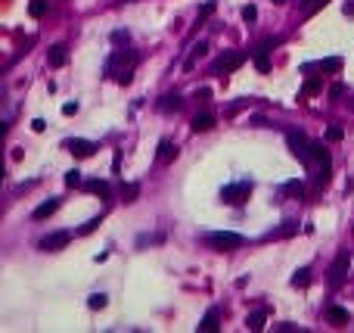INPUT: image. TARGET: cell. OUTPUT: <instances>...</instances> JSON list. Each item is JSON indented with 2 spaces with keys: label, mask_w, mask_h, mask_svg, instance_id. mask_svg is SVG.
Segmentation results:
<instances>
[{
  "label": "cell",
  "mask_w": 354,
  "mask_h": 333,
  "mask_svg": "<svg viewBox=\"0 0 354 333\" xmlns=\"http://www.w3.org/2000/svg\"><path fill=\"white\" fill-rule=\"evenodd\" d=\"M134 65H137V53L134 50H115L106 62V75H112L118 84H131L134 81Z\"/></svg>",
  "instance_id": "1"
},
{
  "label": "cell",
  "mask_w": 354,
  "mask_h": 333,
  "mask_svg": "<svg viewBox=\"0 0 354 333\" xmlns=\"http://www.w3.org/2000/svg\"><path fill=\"white\" fill-rule=\"evenodd\" d=\"M286 143H289V153L298 159V162H311L314 159V143L301 134V131H286Z\"/></svg>",
  "instance_id": "2"
},
{
  "label": "cell",
  "mask_w": 354,
  "mask_h": 333,
  "mask_svg": "<svg viewBox=\"0 0 354 333\" xmlns=\"http://www.w3.org/2000/svg\"><path fill=\"white\" fill-rule=\"evenodd\" d=\"M205 243H208L211 249H218V252H230V249H240L246 240H243L240 234H233V231H215V234L205 237Z\"/></svg>",
  "instance_id": "3"
},
{
  "label": "cell",
  "mask_w": 354,
  "mask_h": 333,
  "mask_svg": "<svg viewBox=\"0 0 354 333\" xmlns=\"http://www.w3.org/2000/svg\"><path fill=\"white\" fill-rule=\"evenodd\" d=\"M249 196H252V181H236V184H227L221 190V199L230 203V206H243Z\"/></svg>",
  "instance_id": "4"
},
{
  "label": "cell",
  "mask_w": 354,
  "mask_h": 333,
  "mask_svg": "<svg viewBox=\"0 0 354 333\" xmlns=\"http://www.w3.org/2000/svg\"><path fill=\"white\" fill-rule=\"evenodd\" d=\"M348 268H351V252L342 249V252L333 258V265H329V286H342L345 277H348Z\"/></svg>",
  "instance_id": "5"
},
{
  "label": "cell",
  "mask_w": 354,
  "mask_h": 333,
  "mask_svg": "<svg viewBox=\"0 0 354 333\" xmlns=\"http://www.w3.org/2000/svg\"><path fill=\"white\" fill-rule=\"evenodd\" d=\"M65 150H68L75 159H90V156L97 153V143H93V140H84V137H72V140H65Z\"/></svg>",
  "instance_id": "6"
},
{
  "label": "cell",
  "mask_w": 354,
  "mask_h": 333,
  "mask_svg": "<svg viewBox=\"0 0 354 333\" xmlns=\"http://www.w3.org/2000/svg\"><path fill=\"white\" fill-rule=\"evenodd\" d=\"M68 240H72V231H53V234H47L37 246H41L44 252H59V249L68 246Z\"/></svg>",
  "instance_id": "7"
},
{
  "label": "cell",
  "mask_w": 354,
  "mask_h": 333,
  "mask_svg": "<svg viewBox=\"0 0 354 333\" xmlns=\"http://www.w3.org/2000/svg\"><path fill=\"white\" fill-rule=\"evenodd\" d=\"M246 62V53H240V50H233V53H224L218 62H215V72H221V75H230V72H236Z\"/></svg>",
  "instance_id": "8"
},
{
  "label": "cell",
  "mask_w": 354,
  "mask_h": 333,
  "mask_svg": "<svg viewBox=\"0 0 354 333\" xmlns=\"http://www.w3.org/2000/svg\"><path fill=\"white\" fill-rule=\"evenodd\" d=\"M277 44H280V41H264V44H261V47H258L255 53H252V59H255L258 72H264V75L270 72V56H267V53H270L273 47H277Z\"/></svg>",
  "instance_id": "9"
},
{
  "label": "cell",
  "mask_w": 354,
  "mask_h": 333,
  "mask_svg": "<svg viewBox=\"0 0 354 333\" xmlns=\"http://www.w3.org/2000/svg\"><path fill=\"white\" fill-rule=\"evenodd\" d=\"M47 62H50L53 69L65 65V62H68V47H65V44H53V47L47 50Z\"/></svg>",
  "instance_id": "10"
},
{
  "label": "cell",
  "mask_w": 354,
  "mask_h": 333,
  "mask_svg": "<svg viewBox=\"0 0 354 333\" xmlns=\"http://www.w3.org/2000/svg\"><path fill=\"white\" fill-rule=\"evenodd\" d=\"M218 321H221L218 308H208V312H205V318L199 321V330H202V333H215V330H218Z\"/></svg>",
  "instance_id": "11"
},
{
  "label": "cell",
  "mask_w": 354,
  "mask_h": 333,
  "mask_svg": "<svg viewBox=\"0 0 354 333\" xmlns=\"http://www.w3.org/2000/svg\"><path fill=\"white\" fill-rule=\"evenodd\" d=\"M183 106V100H180V94H165L162 100H159V109L162 113H177V109Z\"/></svg>",
  "instance_id": "12"
},
{
  "label": "cell",
  "mask_w": 354,
  "mask_h": 333,
  "mask_svg": "<svg viewBox=\"0 0 354 333\" xmlns=\"http://www.w3.org/2000/svg\"><path fill=\"white\" fill-rule=\"evenodd\" d=\"M211 128H215V116L211 113H199V116L193 119V131L196 134H199V131H211Z\"/></svg>",
  "instance_id": "13"
},
{
  "label": "cell",
  "mask_w": 354,
  "mask_h": 333,
  "mask_svg": "<svg viewBox=\"0 0 354 333\" xmlns=\"http://www.w3.org/2000/svg\"><path fill=\"white\" fill-rule=\"evenodd\" d=\"M56 209H59V199H47V203H41V206L34 209V221H44V218H50Z\"/></svg>",
  "instance_id": "14"
},
{
  "label": "cell",
  "mask_w": 354,
  "mask_h": 333,
  "mask_svg": "<svg viewBox=\"0 0 354 333\" xmlns=\"http://www.w3.org/2000/svg\"><path fill=\"white\" fill-rule=\"evenodd\" d=\"M159 159L162 162H174L177 159V146L171 140H159Z\"/></svg>",
  "instance_id": "15"
},
{
  "label": "cell",
  "mask_w": 354,
  "mask_h": 333,
  "mask_svg": "<svg viewBox=\"0 0 354 333\" xmlns=\"http://www.w3.org/2000/svg\"><path fill=\"white\" fill-rule=\"evenodd\" d=\"M264 324H267V312H252V315L246 318V327H249V330H255V333H258V330H264Z\"/></svg>",
  "instance_id": "16"
},
{
  "label": "cell",
  "mask_w": 354,
  "mask_h": 333,
  "mask_svg": "<svg viewBox=\"0 0 354 333\" xmlns=\"http://www.w3.org/2000/svg\"><path fill=\"white\" fill-rule=\"evenodd\" d=\"M326 4H329V0H304V4H301V16H314L317 10H323Z\"/></svg>",
  "instance_id": "17"
},
{
  "label": "cell",
  "mask_w": 354,
  "mask_h": 333,
  "mask_svg": "<svg viewBox=\"0 0 354 333\" xmlns=\"http://www.w3.org/2000/svg\"><path fill=\"white\" fill-rule=\"evenodd\" d=\"M87 190H90V193H100L103 199H109V193H112L106 181H87Z\"/></svg>",
  "instance_id": "18"
},
{
  "label": "cell",
  "mask_w": 354,
  "mask_h": 333,
  "mask_svg": "<svg viewBox=\"0 0 354 333\" xmlns=\"http://www.w3.org/2000/svg\"><path fill=\"white\" fill-rule=\"evenodd\" d=\"M311 283V268H298L292 274V286H308Z\"/></svg>",
  "instance_id": "19"
},
{
  "label": "cell",
  "mask_w": 354,
  "mask_h": 333,
  "mask_svg": "<svg viewBox=\"0 0 354 333\" xmlns=\"http://www.w3.org/2000/svg\"><path fill=\"white\" fill-rule=\"evenodd\" d=\"M329 321L342 327V324H348V312H345V308H339V305H333V308H329Z\"/></svg>",
  "instance_id": "20"
},
{
  "label": "cell",
  "mask_w": 354,
  "mask_h": 333,
  "mask_svg": "<svg viewBox=\"0 0 354 333\" xmlns=\"http://www.w3.org/2000/svg\"><path fill=\"white\" fill-rule=\"evenodd\" d=\"M28 13H31L34 19H41V16L47 13V0H31V4H28Z\"/></svg>",
  "instance_id": "21"
},
{
  "label": "cell",
  "mask_w": 354,
  "mask_h": 333,
  "mask_svg": "<svg viewBox=\"0 0 354 333\" xmlns=\"http://www.w3.org/2000/svg\"><path fill=\"white\" fill-rule=\"evenodd\" d=\"M205 50H208V44H205V41H199V44H196V47H193V53H190V59H186V69H193V62L199 59Z\"/></svg>",
  "instance_id": "22"
},
{
  "label": "cell",
  "mask_w": 354,
  "mask_h": 333,
  "mask_svg": "<svg viewBox=\"0 0 354 333\" xmlns=\"http://www.w3.org/2000/svg\"><path fill=\"white\" fill-rule=\"evenodd\" d=\"M137 193H140L137 184H122V196H125V203H134V199H137Z\"/></svg>",
  "instance_id": "23"
},
{
  "label": "cell",
  "mask_w": 354,
  "mask_h": 333,
  "mask_svg": "<svg viewBox=\"0 0 354 333\" xmlns=\"http://www.w3.org/2000/svg\"><path fill=\"white\" fill-rule=\"evenodd\" d=\"M87 305H90L93 312H100V308H106V305H109V299H106V296H103V293H93V296H90V299H87Z\"/></svg>",
  "instance_id": "24"
},
{
  "label": "cell",
  "mask_w": 354,
  "mask_h": 333,
  "mask_svg": "<svg viewBox=\"0 0 354 333\" xmlns=\"http://www.w3.org/2000/svg\"><path fill=\"white\" fill-rule=\"evenodd\" d=\"M286 193H292V196L301 199V196H304V184H301V181H289V184H286Z\"/></svg>",
  "instance_id": "25"
},
{
  "label": "cell",
  "mask_w": 354,
  "mask_h": 333,
  "mask_svg": "<svg viewBox=\"0 0 354 333\" xmlns=\"http://www.w3.org/2000/svg\"><path fill=\"white\" fill-rule=\"evenodd\" d=\"M320 69H323V72H339V69H342V59H339V56H329V59L320 62Z\"/></svg>",
  "instance_id": "26"
},
{
  "label": "cell",
  "mask_w": 354,
  "mask_h": 333,
  "mask_svg": "<svg viewBox=\"0 0 354 333\" xmlns=\"http://www.w3.org/2000/svg\"><path fill=\"white\" fill-rule=\"evenodd\" d=\"M211 13H215V0H208V4H205V7L199 10V22H196V25H202V22H205V19L211 16Z\"/></svg>",
  "instance_id": "27"
},
{
  "label": "cell",
  "mask_w": 354,
  "mask_h": 333,
  "mask_svg": "<svg viewBox=\"0 0 354 333\" xmlns=\"http://www.w3.org/2000/svg\"><path fill=\"white\" fill-rule=\"evenodd\" d=\"M295 231H298V225H295V221H286V225H283V228L277 231V237H292Z\"/></svg>",
  "instance_id": "28"
},
{
  "label": "cell",
  "mask_w": 354,
  "mask_h": 333,
  "mask_svg": "<svg viewBox=\"0 0 354 333\" xmlns=\"http://www.w3.org/2000/svg\"><path fill=\"white\" fill-rule=\"evenodd\" d=\"M65 184H68V187H78V184H81V171H78V168H72V171L65 174Z\"/></svg>",
  "instance_id": "29"
},
{
  "label": "cell",
  "mask_w": 354,
  "mask_h": 333,
  "mask_svg": "<svg viewBox=\"0 0 354 333\" xmlns=\"http://www.w3.org/2000/svg\"><path fill=\"white\" fill-rule=\"evenodd\" d=\"M342 97H345V84H339V81H336V84L329 87V100H342Z\"/></svg>",
  "instance_id": "30"
},
{
  "label": "cell",
  "mask_w": 354,
  "mask_h": 333,
  "mask_svg": "<svg viewBox=\"0 0 354 333\" xmlns=\"http://www.w3.org/2000/svg\"><path fill=\"white\" fill-rule=\"evenodd\" d=\"M317 91H320V81H317V78H311V81L304 84V91H301V94H304V97H311V94H317Z\"/></svg>",
  "instance_id": "31"
},
{
  "label": "cell",
  "mask_w": 354,
  "mask_h": 333,
  "mask_svg": "<svg viewBox=\"0 0 354 333\" xmlns=\"http://www.w3.org/2000/svg\"><path fill=\"white\" fill-rule=\"evenodd\" d=\"M243 19H246V22H255V19H258V10H255L252 4H249V7H243Z\"/></svg>",
  "instance_id": "32"
},
{
  "label": "cell",
  "mask_w": 354,
  "mask_h": 333,
  "mask_svg": "<svg viewBox=\"0 0 354 333\" xmlns=\"http://www.w3.org/2000/svg\"><path fill=\"white\" fill-rule=\"evenodd\" d=\"M326 137H329V140H342V137H345V131H342L339 125H329V131H326Z\"/></svg>",
  "instance_id": "33"
},
{
  "label": "cell",
  "mask_w": 354,
  "mask_h": 333,
  "mask_svg": "<svg viewBox=\"0 0 354 333\" xmlns=\"http://www.w3.org/2000/svg\"><path fill=\"white\" fill-rule=\"evenodd\" d=\"M100 221H103V215H100V218H90L87 225L81 228V234H90V231H97V225H100Z\"/></svg>",
  "instance_id": "34"
},
{
  "label": "cell",
  "mask_w": 354,
  "mask_h": 333,
  "mask_svg": "<svg viewBox=\"0 0 354 333\" xmlns=\"http://www.w3.org/2000/svg\"><path fill=\"white\" fill-rule=\"evenodd\" d=\"M75 113H78V103H65L62 106V116H75Z\"/></svg>",
  "instance_id": "35"
},
{
  "label": "cell",
  "mask_w": 354,
  "mask_h": 333,
  "mask_svg": "<svg viewBox=\"0 0 354 333\" xmlns=\"http://www.w3.org/2000/svg\"><path fill=\"white\" fill-rule=\"evenodd\" d=\"M112 41H115V44H122V41H125V44H128V31H115V34H112Z\"/></svg>",
  "instance_id": "36"
},
{
  "label": "cell",
  "mask_w": 354,
  "mask_h": 333,
  "mask_svg": "<svg viewBox=\"0 0 354 333\" xmlns=\"http://www.w3.org/2000/svg\"><path fill=\"white\" fill-rule=\"evenodd\" d=\"M280 330L283 333H301V327H295V324H280Z\"/></svg>",
  "instance_id": "37"
},
{
  "label": "cell",
  "mask_w": 354,
  "mask_h": 333,
  "mask_svg": "<svg viewBox=\"0 0 354 333\" xmlns=\"http://www.w3.org/2000/svg\"><path fill=\"white\" fill-rule=\"evenodd\" d=\"M31 128H34V131H44V128H47V122H44V119H34V122H31Z\"/></svg>",
  "instance_id": "38"
},
{
  "label": "cell",
  "mask_w": 354,
  "mask_h": 333,
  "mask_svg": "<svg viewBox=\"0 0 354 333\" xmlns=\"http://www.w3.org/2000/svg\"><path fill=\"white\" fill-rule=\"evenodd\" d=\"M351 109H354V103H351Z\"/></svg>",
  "instance_id": "39"
}]
</instances>
